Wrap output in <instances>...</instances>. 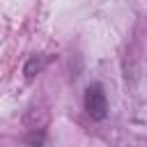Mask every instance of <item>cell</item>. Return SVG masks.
I'll list each match as a JSON object with an SVG mask.
<instances>
[{"instance_id": "obj_1", "label": "cell", "mask_w": 147, "mask_h": 147, "mask_svg": "<svg viewBox=\"0 0 147 147\" xmlns=\"http://www.w3.org/2000/svg\"><path fill=\"white\" fill-rule=\"evenodd\" d=\"M85 110L92 119H103L108 113V101H106V92L101 85H90L85 92Z\"/></svg>"}]
</instances>
